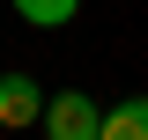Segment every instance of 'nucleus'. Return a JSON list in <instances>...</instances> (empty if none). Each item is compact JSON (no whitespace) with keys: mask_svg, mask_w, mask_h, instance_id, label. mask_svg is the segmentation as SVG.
<instances>
[{"mask_svg":"<svg viewBox=\"0 0 148 140\" xmlns=\"http://www.w3.org/2000/svg\"><path fill=\"white\" fill-rule=\"evenodd\" d=\"M45 140H96V125H104V103L96 96H82V88H59V96H45Z\"/></svg>","mask_w":148,"mask_h":140,"instance_id":"obj_1","label":"nucleus"},{"mask_svg":"<svg viewBox=\"0 0 148 140\" xmlns=\"http://www.w3.org/2000/svg\"><path fill=\"white\" fill-rule=\"evenodd\" d=\"M45 118V88L30 81V74H0V133H22V125H37Z\"/></svg>","mask_w":148,"mask_h":140,"instance_id":"obj_2","label":"nucleus"},{"mask_svg":"<svg viewBox=\"0 0 148 140\" xmlns=\"http://www.w3.org/2000/svg\"><path fill=\"white\" fill-rule=\"evenodd\" d=\"M96 140H148V96L104 103V125H96Z\"/></svg>","mask_w":148,"mask_h":140,"instance_id":"obj_3","label":"nucleus"},{"mask_svg":"<svg viewBox=\"0 0 148 140\" xmlns=\"http://www.w3.org/2000/svg\"><path fill=\"white\" fill-rule=\"evenodd\" d=\"M8 7H15L30 30H67V22L82 15V0H8Z\"/></svg>","mask_w":148,"mask_h":140,"instance_id":"obj_4","label":"nucleus"}]
</instances>
